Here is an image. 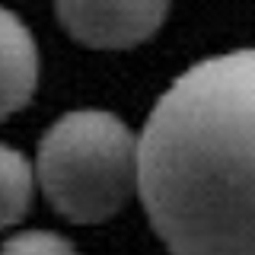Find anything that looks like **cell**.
<instances>
[{"mask_svg": "<svg viewBox=\"0 0 255 255\" xmlns=\"http://www.w3.org/2000/svg\"><path fill=\"white\" fill-rule=\"evenodd\" d=\"M172 0H54L61 26L83 48L122 51L153 38Z\"/></svg>", "mask_w": 255, "mask_h": 255, "instance_id": "obj_3", "label": "cell"}, {"mask_svg": "<svg viewBox=\"0 0 255 255\" xmlns=\"http://www.w3.org/2000/svg\"><path fill=\"white\" fill-rule=\"evenodd\" d=\"M35 169L19 150L0 143V230L19 223L32 207Z\"/></svg>", "mask_w": 255, "mask_h": 255, "instance_id": "obj_5", "label": "cell"}, {"mask_svg": "<svg viewBox=\"0 0 255 255\" xmlns=\"http://www.w3.org/2000/svg\"><path fill=\"white\" fill-rule=\"evenodd\" d=\"M0 255H80L70 239H64L51 230H26V233L6 239L0 246Z\"/></svg>", "mask_w": 255, "mask_h": 255, "instance_id": "obj_6", "label": "cell"}, {"mask_svg": "<svg viewBox=\"0 0 255 255\" xmlns=\"http://www.w3.org/2000/svg\"><path fill=\"white\" fill-rule=\"evenodd\" d=\"M35 182L70 223H102L137 195V137L112 112H67L38 143Z\"/></svg>", "mask_w": 255, "mask_h": 255, "instance_id": "obj_2", "label": "cell"}, {"mask_svg": "<svg viewBox=\"0 0 255 255\" xmlns=\"http://www.w3.org/2000/svg\"><path fill=\"white\" fill-rule=\"evenodd\" d=\"M38 86V45L13 10L0 6V122L29 106Z\"/></svg>", "mask_w": 255, "mask_h": 255, "instance_id": "obj_4", "label": "cell"}, {"mask_svg": "<svg viewBox=\"0 0 255 255\" xmlns=\"http://www.w3.org/2000/svg\"><path fill=\"white\" fill-rule=\"evenodd\" d=\"M137 195L172 255H255V48L191 64L159 96Z\"/></svg>", "mask_w": 255, "mask_h": 255, "instance_id": "obj_1", "label": "cell"}]
</instances>
